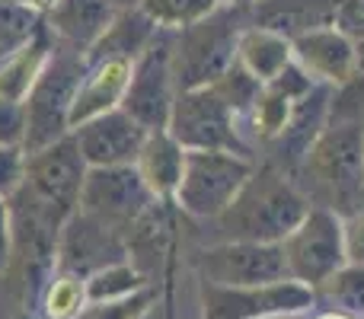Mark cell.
Listing matches in <instances>:
<instances>
[{"mask_svg": "<svg viewBox=\"0 0 364 319\" xmlns=\"http://www.w3.org/2000/svg\"><path fill=\"white\" fill-rule=\"evenodd\" d=\"M224 4V0H220ZM227 4H237V6H243V4H256V0H227Z\"/></svg>", "mask_w": 364, "mask_h": 319, "instance_id": "cell-39", "label": "cell"}, {"mask_svg": "<svg viewBox=\"0 0 364 319\" xmlns=\"http://www.w3.org/2000/svg\"><path fill=\"white\" fill-rule=\"evenodd\" d=\"M310 211V198L275 166H256L220 217L218 243H282Z\"/></svg>", "mask_w": 364, "mask_h": 319, "instance_id": "cell-1", "label": "cell"}, {"mask_svg": "<svg viewBox=\"0 0 364 319\" xmlns=\"http://www.w3.org/2000/svg\"><path fill=\"white\" fill-rule=\"evenodd\" d=\"M23 4H29V6H38V10H48L55 0H23Z\"/></svg>", "mask_w": 364, "mask_h": 319, "instance_id": "cell-36", "label": "cell"}, {"mask_svg": "<svg viewBox=\"0 0 364 319\" xmlns=\"http://www.w3.org/2000/svg\"><path fill=\"white\" fill-rule=\"evenodd\" d=\"M151 288L138 291L132 297L122 301H102V303H83V310L74 319H144V313L151 310Z\"/></svg>", "mask_w": 364, "mask_h": 319, "instance_id": "cell-30", "label": "cell"}, {"mask_svg": "<svg viewBox=\"0 0 364 319\" xmlns=\"http://www.w3.org/2000/svg\"><path fill=\"white\" fill-rule=\"evenodd\" d=\"M115 6H119V10H128V6H138L141 0H112Z\"/></svg>", "mask_w": 364, "mask_h": 319, "instance_id": "cell-37", "label": "cell"}, {"mask_svg": "<svg viewBox=\"0 0 364 319\" xmlns=\"http://www.w3.org/2000/svg\"><path fill=\"white\" fill-rule=\"evenodd\" d=\"M269 319H284V316H269Z\"/></svg>", "mask_w": 364, "mask_h": 319, "instance_id": "cell-40", "label": "cell"}, {"mask_svg": "<svg viewBox=\"0 0 364 319\" xmlns=\"http://www.w3.org/2000/svg\"><path fill=\"white\" fill-rule=\"evenodd\" d=\"M320 319H352L348 313H326V316H320Z\"/></svg>", "mask_w": 364, "mask_h": 319, "instance_id": "cell-38", "label": "cell"}, {"mask_svg": "<svg viewBox=\"0 0 364 319\" xmlns=\"http://www.w3.org/2000/svg\"><path fill=\"white\" fill-rule=\"evenodd\" d=\"M141 10L160 26V29H186L198 19L211 16L220 6V0H141Z\"/></svg>", "mask_w": 364, "mask_h": 319, "instance_id": "cell-26", "label": "cell"}, {"mask_svg": "<svg viewBox=\"0 0 364 319\" xmlns=\"http://www.w3.org/2000/svg\"><path fill=\"white\" fill-rule=\"evenodd\" d=\"M10 246H13V211H10V198H0V271L6 269Z\"/></svg>", "mask_w": 364, "mask_h": 319, "instance_id": "cell-35", "label": "cell"}, {"mask_svg": "<svg viewBox=\"0 0 364 319\" xmlns=\"http://www.w3.org/2000/svg\"><path fill=\"white\" fill-rule=\"evenodd\" d=\"M115 10L119 6L112 0H55L45 10V29L51 32L55 45L80 51L87 58V51L96 45V38L112 23Z\"/></svg>", "mask_w": 364, "mask_h": 319, "instance_id": "cell-16", "label": "cell"}, {"mask_svg": "<svg viewBox=\"0 0 364 319\" xmlns=\"http://www.w3.org/2000/svg\"><path fill=\"white\" fill-rule=\"evenodd\" d=\"M132 64L134 61H122V58L87 64V74H83L80 87H77L74 109H70V131L77 125H83V121L122 106L128 80H132Z\"/></svg>", "mask_w": 364, "mask_h": 319, "instance_id": "cell-17", "label": "cell"}, {"mask_svg": "<svg viewBox=\"0 0 364 319\" xmlns=\"http://www.w3.org/2000/svg\"><path fill=\"white\" fill-rule=\"evenodd\" d=\"M26 138V106L0 96V144H23Z\"/></svg>", "mask_w": 364, "mask_h": 319, "instance_id": "cell-32", "label": "cell"}, {"mask_svg": "<svg viewBox=\"0 0 364 319\" xmlns=\"http://www.w3.org/2000/svg\"><path fill=\"white\" fill-rule=\"evenodd\" d=\"M256 163L246 153L230 151H186V166L176 188V205L198 220H214L230 207Z\"/></svg>", "mask_w": 364, "mask_h": 319, "instance_id": "cell-5", "label": "cell"}, {"mask_svg": "<svg viewBox=\"0 0 364 319\" xmlns=\"http://www.w3.org/2000/svg\"><path fill=\"white\" fill-rule=\"evenodd\" d=\"M83 303H87L83 278L55 271V278L48 281V288L42 294L38 313H42V319H74L83 310Z\"/></svg>", "mask_w": 364, "mask_h": 319, "instance_id": "cell-27", "label": "cell"}, {"mask_svg": "<svg viewBox=\"0 0 364 319\" xmlns=\"http://www.w3.org/2000/svg\"><path fill=\"white\" fill-rule=\"evenodd\" d=\"M160 26L147 16L141 6H128V10H115L112 23L106 26L96 45L87 51V64L109 61V58H122V61H134L147 45L157 38Z\"/></svg>", "mask_w": 364, "mask_h": 319, "instance_id": "cell-20", "label": "cell"}, {"mask_svg": "<svg viewBox=\"0 0 364 319\" xmlns=\"http://www.w3.org/2000/svg\"><path fill=\"white\" fill-rule=\"evenodd\" d=\"M147 288V278L138 265H132L128 259L112 262L106 269L93 271V275L83 278V294L87 303H102V301H122V297H132L138 291Z\"/></svg>", "mask_w": 364, "mask_h": 319, "instance_id": "cell-24", "label": "cell"}, {"mask_svg": "<svg viewBox=\"0 0 364 319\" xmlns=\"http://www.w3.org/2000/svg\"><path fill=\"white\" fill-rule=\"evenodd\" d=\"M329 99H333V87H329V83H314V90L297 99L288 128L272 141V144H278V153H282L284 160L304 163L307 151L314 147V141L320 138L323 128H326V115H329V106H333Z\"/></svg>", "mask_w": 364, "mask_h": 319, "instance_id": "cell-19", "label": "cell"}, {"mask_svg": "<svg viewBox=\"0 0 364 319\" xmlns=\"http://www.w3.org/2000/svg\"><path fill=\"white\" fill-rule=\"evenodd\" d=\"M284 262L294 281L307 288H323L346 259V230H342V214L329 207H310L304 220L282 239Z\"/></svg>", "mask_w": 364, "mask_h": 319, "instance_id": "cell-6", "label": "cell"}, {"mask_svg": "<svg viewBox=\"0 0 364 319\" xmlns=\"http://www.w3.org/2000/svg\"><path fill=\"white\" fill-rule=\"evenodd\" d=\"M166 131L186 151H230L250 157L243 138H240L237 112L220 99L214 87L179 90Z\"/></svg>", "mask_w": 364, "mask_h": 319, "instance_id": "cell-8", "label": "cell"}, {"mask_svg": "<svg viewBox=\"0 0 364 319\" xmlns=\"http://www.w3.org/2000/svg\"><path fill=\"white\" fill-rule=\"evenodd\" d=\"M176 74H173V32L160 29L157 38L134 58L122 109L147 131H160L170 125L176 102Z\"/></svg>", "mask_w": 364, "mask_h": 319, "instance_id": "cell-7", "label": "cell"}, {"mask_svg": "<svg viewBox=\"0 0 364 319\" xmlns=\"http://www.w3.org/2000/svg\"><path fill=\"white\" fill-rule=\"evenodd\" d=\"M339 313H364V262H346L323 288H316Z\"/></svg>", "mask_w": 364, "mask_h": 319, "instance_id": "cell-28", "label": "cell"}, {"mask_svg": "<svg viewBox=\"0 0 364 319\" xmlns=\"http://www.w3.org/2000/svg\"><path fill=\"white\" fill-rule=\"evenodd\" d=\"M45 29V10L23 0H0V58L19 51Z\"/></svg>", "mask_w": 364, "mask_h": 319, "instance_id": "cell-25", "label": "cell"}, {"mask_svg": "<svg viewBox=\"0 0 364 319\" xmlns=\"http://www.w3.org/2000/svg\"><path fill=\"white\" fill-rule=\"evenodd\" d=\"M128 259V243L122 230L109 227L106 220L77 207L61 227L58 237V271L87 278L112 262Z\"/></svg>", "mask_w": 364, "mask_h": 319, "instance_id": "cell-13", "label": "cell"}, {"mask_svg": "<svg viewBox=\"0 0 364 319\" xmlns=\"http://www.w3.org/2000/svg\"><path fill=\"white\" fill-rule=\"evenodd\" d=\"M333 26L339 32H346L352 42H361L364 38V0H339Z\"/></svg>", "mask_w": 364, "mask_h": 319, "instance_id": "cell-33", "label": "cell"}, {"mask_svg": "<svg viewBox=\"0 0 364 319\" xmlns=\"http://www.w3.org/2000/svg\"><path fill=\"white\" fill-rule=\"evenodd\" d=\"M26 182V147L0 144V198H13Z\"/></svg>", "mask_w": 364, "mask_h": 319, "instance_id": "cell-31", "label": "cell"}, {"mask_svg": "<svg viewBox=\"0 0 364 319\" xmlns=\"http://www.w3.org/2000/svg\"><path fill=\"white\" fill-rule=\"evenodd\" d=\"M87 160L77 147L74 134L42 147L36 153H26V182L23 192H29L45 211L68 220L80 205V188L87 179Z\"/></svg>", "mask_w": 364, "mask_h": 319, "instance_id": "cell-9", "label": "cell"}, {"mask_svg": "<svg viewBox=\"0 0 364 319\" xmlns=\"http://www.w3.org/2000/svg\"><path fill=\"white\" fill-rule=\"evenodd\" d=\"M182 166H186V147L173 138L166 128L151 131L138 153L134 169L141 173V179L147 182V188L154 192V198L164 201L173 198L182 179Z\"/></svg>", "mask_w": 364, "mask_h": 319, "instance_id": "cell-21", "label": "cell"}, {"mask_svg": "<svg viewBox=\"0 0 364 319\" xmlns=\"http://www.w3.org/2000/svg\"><path fill=\"white\" fill-rule=\"evenodd\" d=\"M316 291L284 278L259 288H224L201 281V319H269L314 307Z\"/></svg>", "mask_w": 364, "mask_h": 319, "instance_id": "cell-10", "label": "cell"}, {"mask_svg": "<svg viewBox=\"0 0 364 319\" xmlns=\"http://www.w3.org/2000/svg\"><path fill=\"white\" fill-rule=\"evenodd\" d=\"M243 32V6L220 4L211 16L173 32V74L176 90L211 87L237 61Z\"/></svg>", "mask_w": 364, "mask_h": 319, "instance_id": "cell-3", "label": "cell"}, {"mask_svg": "<svg viewBox=\"0 0 364 319\" xmlns=\"http://www.w3.org/2000/svg\"><path fill=\"white\" fill-rule=\"evenodd\" d=\"M237 61L259 83H272L275 77L284 74V67L294 64V48H291V38L269 29H259V26H250V29L240 32Z\"/></svg>", "mask_w": 364, "mask_h": 319, "instance_id": "cell-22", "label": "cell"}, {"mask_svg": "<svg viewBox=\"0 0 364 319\" xmlns=\"http://www.w3.org/2000/svg\"><path fill=\"white\" fill-rule=\"evenodd\" d=\"M51 51H55V38H51L48 29H42L29 45H23L19 51L0 58V96L26 102L29 90L36 87L38 74H42L45 64H48Z\"/></svg>", "mask_w": 364, "mask_h": 319, "instance_id": "cell-23", "label": "cell"}, {"mask_svg": "<svg viewBox=\"0 0 364 319\" xmlns=\"http://www.w3.org/2000/svg\"><path fill=\"white\" fill-rule=\"evenodd\" d=\"M70 134H74L87 166H134L151 131L119 106L112 112H102L77 125Z\"/></svg>", "mask_w": 364, "mask_h": 319, "instance_id": "cell-14", "label": "cell"}, {"mask_svg": "<svg viewBox=\"0 0 364 319\" xmlns=\"http://www.w3.org/2000/svg\"><path fill=\"white\" fill-rule=\"evenodd\" d=\"M342 230H346V259L364 262V207L342 217Z\"/></svg>", "mask_w": 364, "mask_h": 319, "instance_id": "cell-34", "label": "cell"}, {"mask_svg": "<svg viewBox=\"0 0 364 319\" xmlns=\"http://www.w3.org/2000/svg\"><path fill=\"white\" fill-rule=\"evenodd\" d=\"M211 87L218 90V96L233 109V112L243 115V112H250V109H252V102H256L262 83H259L256 77H252L240 61H233L230 70H227V74L220 77L218 83H211Z\"/></svg>", "mask_w": 364, "mask_h": 319, "instance_id": "cell-29", "label": "cell"}, {"mask_svg": "<svg viewBox=\"0 0 364 319\" xmlns=\"http://www.w3.org/2000/svg\"><path fill=\"white\" fill-rule=\"evenodd\" d=\"M294 48V64H301L316 83H329V87H346L355 80V61L358 51L355 42L339 32L336 26H323V29L304 32L291 42Z\"/></svg>", "mask_w": 364, "mask_h": 319, "instance_id": "cell-15", "label": "cell"}, {"mask_svg": "<svg viewBox=\"0 0 364 319\" xmlns=\"http://www.w3.org/2000/svg\"><path fill=\"white\" fill-rule=\"evenodd\" d=\"M307 182L320 195L329 211L355 214L364 207V128L361 125H329L314 141L301 163Z\"/></svg>", "mask_w": 364, "mask_h": 319, "instance_id": "cell-2", "label": "cell"}, {"mask_svg": "<svg viewBox=\"0 0 364 319\" xmlns=\"http://www.w3.org/2000/svg\"><path fill=\"white\" fill-rule=\"evenodd\" d=\"M201 281L224 288H259L291 278L282 243H214L198 259Z\"/></svg>", "mask_w": 364, "mask_h": 319, "instance_id": "cell-12", "label": "cell"}, {"mask_svg": "<svg viewBox=\"0 0 364 319\" xmlns=\"http://www.w3.org/2000/svg\"><path fill=\"white\" fill-rule=\"evenodd\" d=\"M336 6H339V0H256V4H250V16L252 26L278 32V36L294 42L304 32L333 26Z\"/></svg>", "mask_w": 364, "mask_h": 319, "instance_id": "cell-18", "label": "cell"}, {"mask_svg": "<svg viewBox=\"0 0 364 319\" xmlns=\"http://www.w3.org/2000/svg\"><path fill=\"white\" fill-rule=\"evenodd\" d=\"M154 205L157 198L134 166H90L77 207L125 233Z\"/></svg>", "mask_w": 364, "mask_h": 319, "instance_id": "cell-11", "label": "cell"}, {"mask_svg": "<svg viewBox=\"0 0 364 319\" xmlns=\"http://www.w3.org/2000/svg\"><path fill=\"white\" fill-rule=\"evenodd\" d=\"M83 74H87V58L80 51L55 45L48 64H45L36 87L29 90V96L23 102L26 106V138H23L26 153H36L70 134V109H74V96H77Z\"/></svg>", "mask_w": 364, "mask_h": 319, "instance_id": "cell-4", "label": "cell"}]
</instances>
